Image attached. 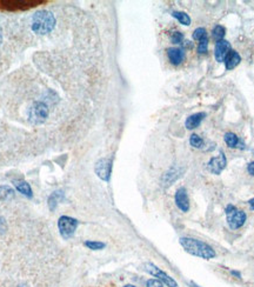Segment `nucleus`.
Returning a JSON list of instances; mask_svg holds the SVG:
<instances>
[{
  "instance_id": "nucleus-3",
  "label": "nucleus",
  "mask_w": 254,
  "mask_h": 287,
  "mask_svg": "<svg viewBox=\"0 0 254 287\" xmlns=\"http://www.w3.org/2000/svg\"><path fill=\"white\" fill-rule=\"evenodd\" d=\"M226 219H227L228 226L232 230H238L245 225L247 220V214L244 211L238 210L234 205H227L225 210Z\"/></svg>"
},
{
  "instance_id": "nucleus-9",
  "label": "nucleus",
  "mask_w": 254,
  "mask_h": 287,
  "mask_svg": "<svg viewBox=\"0 0 254 287\" xmlns=\"http://www.w3.org/2000/svg\"><path fill=\"white\" fill-rule=\"evenodd\" d=\"M43 2L45 1L44 0H8V1H2V4H5V8L7 9H27Z\"/></svg>"
},
{
  "instance_id": "nucleus-21",
  "label": "nucleus",
  "mask_w": 254,
  "mask_h": 287,
  "mask_svg": "<svg viewBox=\"0 0 254 287\" xmlns=\"http://www.w3.org/2000/svg\"><path fill=\"white\" fill-rule=\"evenodd\" d=\"M172 15H173V18L177 19L179 23L185 25V26H188V25H191V18H190V15L186 13V12L175 11V12H173V13H172Z\"/></svg>"
},
{
  "instance_id": "nucleus-4",
  "label": "nucleus",
  "mask_w": 254,
  "mask_h": 287,
  "mask_svg": "<svg viewBox=\"0 0 254 287\" xmlns=\"http://www.w3.org/2000/svg\"><path fill=\"white\" fill-rule=\"evenodd\" d=\"M49 106L45 103L37 102L31 106L30 112H28V118H30V121L32 124L39 125L46 121V119L49 118Z\"/></svg>"
},
{
  "instance_id": "nucleus-19",
  "label": "nucleus",
  "mask_w": 254,
  "mask_h": 287,
  "mask_svg": "<svg viewBox=\"0 0 254 287\" xmlns=\"http://www.w3.org/2000/svg\"><path fill=\"white\" fill-rule=\"evenodd\" d=\"M14 197V191L9 186H0V201H6Z\"/></svg>"
},
{
  "instance_id": "nucleus-22",
  "label": "nucleus",
  "mask_w": 254,
  "mask_h": 287,
  "mask_svg": "<svg viewBox=\"0 0 254 287\" xmlns=\"http://www.w3.org/2000/svg\"><path fill=\"white\" fill-rule=\"evenodd\" d=\"M207 37V31L205 30L203 27H199V28H196L193 32V39L194 40H198V42H202V40L206 39Z\"/></svg>"
},
{
  "instance_id": "nucleus-33",
  "label": "nucleus",
  "mask_w": 254,
  "mask_h": 287,
  "mask_svg": "<svg viewBox=\"0 0 254 287\" xmlns=\"http://www.w3.org/2000/svg\"><path fill=\"white\" fill-rule=\"evenodd\" d=\"M2 42V32H1V27H0V44Z\"/></svg>"
},
{
  "instance_id": "nucleus-25",
  "label": "nucleus",
  "mask_w": 254,
  "mask_h": 287,
  "mask_svg": "<svg viewBox=\"0 0 254 287\" xmlns=\"http://www.w3.org/2000/svg\"><path fill=\"white\" fill-rule=\"evenodd\" d=\"M85 246L86 247H89L90 250H93V251H99V250H102L103 247H105V244L102 241H86L85 242Z\"/></svg>"
},
{
  "instance_id": "nucleus-1",
  "label": "nucleus",
  "mask_w": 254,
  "mask_h": 287,
  "mask_svg": "<svg viewBox=\"0 0 254 287\" xmlns=\"http://www.w3.org/2000/svg\"><path fill=\"white\" fill-rule=\"evenodd\" d=\"M179 242H180V245L183 246V248L187 253L192 254L194 257H199L205 260L213 259L215 257V251L213 250L212 246H209L202 240L188 238V236H183V238L179 239Z\"/></svg>"
},
{
  "instance_id": "nucleus-12",
  "label": "nucleus",
  "mask_w": 254,
  "mask_h": 287,
  "mask_svg": "<svg viewBox=\"0 0 254 287\" xmlns=\"http://www.w3.org/2000/svg\"><path fill=\"white\" fill-rule=\"evenodd\" d=\"M184 170L179 169V167H172L171 170H168L167 172L162 175L161 178V184L164 187H167V186H171L174 181H177L181 175H183Z\"/></svg>"
},
{
  "instance_id": "nucleus-28",
  "label": "nucleus",
  "mask_w": 254,
  "mask_h": 287,
  "mask_svg": "<svg viewBox=\"0 0 254 287\" xmlns=\"http://www.w3.org/2000/svg\"><path fill=\"white\" fill-rule=\"evenodd\" d=\"M247 172H249L252 176H254V162L250 163L249 165H247Z\"/></svg>"
},
{
  "instance_id": "nucleus-6",
  "label": "nucleus",
  "mask_w": 254,
  "mask_h": 287,
  "mask_svg": "<svg viewBox=\"0 0 254 287\" xmlns=\"http://www.w3.org/2000/svg\"><path fill=\"white\" fill-rule=\"evenodd\" d=\"M144 270H145L147 273H150L151 276L158 278V280H160L162 284H165L167 287H178L177 282H175L172 277H169L167 273H165L164 271H161L159 267H156L154 264L146 263L144 265Z\"/></svg>"
},
{
  "instance_id": "nucleus-14",
  "label": "nucleus",
  "mask_w": 254,
  "mask_h": 287,
  "mask_svg": "<svg viewBox=\"0 0 254 287\" xmlns=\"http://www.w3.org/2000/svg\"><path fill=\"white\" fill-rule=\"evenodd\" d=\"M206 118V113L199 112V113H194V115H190L185 121V126H186L187 130H194L198 126L202 124V121Z\"/></svg>"
},
{
  "instance_id": "nucleus-11",
  "label": "nucleus",
  "mask_w": 254,
  "mask_h": 287,
  "mask_svg": "<svg viewBox=\"0 0 254 287\" xmlns=\"http://www.w3.org/2000/svg\"><path fill=\"white\" fill-rule=\"evenodd\" d=\"M174 199L179 210H181L183 212H188V210H190V199H188L186 188L185 187L179 188L177 193H175Z\"/></svg>"
},
{
  "instance_id": "nucleus-31",
  "label": "nucleus",
  "mask_w": 254,
  "mask_h": 287,
  "mask_svg": "<svg viewBox=\"0 0 254 287\" xmlns=\"http://www.w3.org/2000/svg\"><path fill=\"white\" fill-rule=\"evenodd\" d=\"M231 274L232 276H234V277H237V278H241V273L240 272H238V271H231Z\"/></svg>"
},
{
  "instance_id": "nucleus-17",
  "label": "nucleus",
  "mask_w": 254,
  "mask_h": 287,
  "mask_svg": "<svg viewBox=\"0 0 254 287\" xmlns=\"http://www.w3.org/2000/svg\"><path fill=\"white\" fill-rule=\"evenodd\" d=\"M14 186L15 188H17V191L20 192L23 195H26L27 198H32L33 197V193H32V188H31V186L28 182H26L25 180H14Z\"/></svg>"
},
{
  "instance_id": "nucleus-18",
  "label": "nucleus",
  "mask_w": 254,
  "mask_h": 287,
  "mask_svg": "<svg viewBox=\"0 0 254 287\" xmlns=\"http://www.w3.org/2000/svg\"><path fill=\"white\" fill-rule=\"evenodd\" d=\"M62 199H64V193H62V191L53 192V193L50 195V198H49L50 210L54 211L56 209V206H58V204L60 203Z\"/></svg>"
},
{
  "instance_id": "nucleus-26",
  "label": "nucleus",
  "mask_w": 254,
  "mask_h": 287,
  "mask_svg": "<svg viewBox=\"0 0 254 287\" xmlns=\"http://www.w3.org/2000/svg\"><path fill=\"white\" fill-rule=\"evenodd\" d=\"M207 49H208V38L199 42V45H198V52H199L200 55H205L207 52Z\"/></svg>"
},
{
  "instance_id": "nucleus-8",
  "label": "nucleus",
  "mask_w": 254,
  "mask_h": 287,
  "mask_svg": "<svg viewBox=\"0 0 254 287\" xmlns=\"http://www.w3.org/2000/svg\"><path fill=\"white\" fill-rule=\"evenodd\" d=\"M226 165H227V159H226L225 153L220 151L216 157L211 158L208 163H207V170L212 173V174H220L224 171Z\"/></svg>"
},
{
  "instance_id": "nucleus-10",
  "label": "nucleus",
  "mask_w": 254,
  "mask_h": 287,
  "mask_svg": "<svg viewBox=\"0 0 254 287\" xmlns=\"http://www.w3.org/2000/svg\"><path fill=\"white\" fill-rule=\"evenodd\" d=\"M232 50L231 44L227 42V40H220L215 44V49H214V57L215 60L218 62L225 61V58L227 57L228 53Z\"/></svg>"
},
{
  "instance_id": "nucleus-23",
  "label": "nucleus",
  "mask_w": 254,
  "mask_h": 287,
  "mask_svg": "<svg viewBox=\"0 0 254 287\" xmlns=\"http://www.w3.org/2000/svg\"><path fill=\"white\" fill-rule=\"evenodd\" d=\"M190 144L196 148H202L203 146V144H205V141H203V139L200 135L192 134L190 138Z\"/></svg>"
},
{
  "instance_id": "nucleus-24",
  "label": "nucleus",
  "mask_w": 254,
  "mask_h": 287,
  "mask_svg": "<svg viewBox=\"0 0 254 287\" xmlns=\"http://www.w3.org/2000/svg\"><path fill=\"white\" fill-rule=\"evenodd\" d=\"M171 42L172 44H174V45H183L184 34L179 32V31H175V32L171 34Z\"/></svg>"
},
{
  "instance_id": "nucleus-5",
  "label": "nucleus",
  "mask_w": 254,
  "mask_h": 287,
  "mask_svg": "<svg viewBox=\"0 0 254 287\" xmlns=\"http://www.w3.org/2000/svg\"><path fill=\"white\" fill-rule=\"evenodd\" d=\"M78 225H79V222L77 219L67 216H62L58 220V229L64 239H70L71 236H73Z\"/></svg>"
},
{
  "instance_id": "nucleus-34",
  "label": "nucleus",
  "mask_w": 254,
  "mask_h": 287,
  "mask_svg": "<svg viewBox=\"0 0 254 287\" xmlns=\"http://www.w3.org/2000/svg\"><path fill=\"white\" fill-rule=\"evenodd\" d=\"M124 287H136V286H133V285H125Z\"/></svg>"
},
{
  "instance_id": "nucleus-13",
  "label": "nucleus",
  "mask_w": 254,
  "mask_h": 287,
  "mask_svg": "<svg viewBox=\"0 0 254 287\" xmlns=\"http://www.w3.org/2000/svg\"><path fill=\"white\" fill-rule=\"evenodd\" d=\"M167 57L172 65H180L181 62L185 60L184 49H180V47H171V49L167 50Z\"/></svg>"
},
{
  "instance_id": "nucleus-16",
  "label": "nucleus",
  "mask_w": 254,
  "mask_h": 287,
  "mask_svg": "<svg viewBox=\"0 0 254 287\" xmlns=\"http://www.w3.org/2000/svg\"><path fill=\"white\" fill-rule=\"evenodd\" d=\"M224 140L225 143L227 144V146L231 148H241V150L245 148V145L243 141L239 139V137L235 133H232V132H227V133L225 134Z\"/></svg>"
},
{
  "instance_id": "nucleus-2",
  "label": "nucleus",
  "mask_w": 254,
  "mask_h": 287,
  "mask_svg": "<svg viewBox=\"0 0 254 287\" xmlns=\"http://www.w3.org/2000/svg\"><path fill=\"white\" fill-rule=\"evenodd\" d=\"M55 18L50 11L42 9L34 13L32 18V31L37 34H47L55 27Z\"/></svg>"
},
{
  "instance_id": "nucleus-15",
  "label": "nucleus",
  "mask_w": 254,
  "mask_h": 287,
  "mask_svg": "<svg viewBox=\"0 0 254 287\" xmlns=\"http://www.w3.org/2000/svg\"><path fill=\"white\" fill-rule=\"evenodd\" d=\"M241 61V57L239 53L237 51H233V50H231L230 53H228L227 57L225 58V66H226V70H233V68L237 67L238 65L240 64Z\"/></svg>"
},
{
  "instance_id": "nucleus-20",
  "label": "nucleus",
  "mask_w": 254,
  "mask_h": 287,
  "mask_svg": "<svg viewBox=\"0 0 254 287\" xmlns=\"http://www.w3.org/2000/svg\"><path fill=\"white\" fill-rule=\"evenodd\" d=\"M225 34H226V28L224 26H221V25H215L214 28L212 30V37L216 43L220 42V40H224Z\"/></svg>"
},
{
  "instance_id": "nucleus-32",
  "label": "nucleus",
  "mask_w": 254,
  "mask_h": 287,
  "mask_svg": "<svg viewBox=\"0 0 254 287\" xmlns=\"http://www.w3.org/2000/svg\"><path fill=\"white\" fill-rule=\"evenodd\" d=\"M249 205H250L251 210H253V211H254V198H252V199L249 200Z\"/></svg>"
},
{
  "instance_id": "nucleus-7",
  "label": "nucleus",
  "mask_w": 254,
  "mask_h": 287,
  "mask_svg": "<svg viewBox=\"0 0 254 287\" xmlns=\"http://www.w3.org/2000/svg\"><path fill=\"white\" fill-rule=\"evenodd\" d=\"M94 172L103 181H108L112 173V160L109 158H102L96 163Z\"/></svg>"
},
{
  "instance_id": "nucleus-29",
  "label": "nucleus",
  "mask_w": 254,
  "mask_h": 287,
  "mask_svg": "<svg viewBox=\"0 0 254 287\" xmlns=\"http://www.w3.org/2000/svg\"><path fill=\"white\" fill-rule=\"evenodd\" d=\"M6 230V223L4 218L0 217V233H2Z\"/></svg>"
},
{
  "instance_id": "nucleus-27",
  "label": "nucleus",
  "mask_w": 254,
  "mask_h": 287,
  "mask_svg": "<svg viewBox=\"0 0 254 287\" xmlns=\"http://www.w3.org/2000/svg\"><path fill=\"white\" fill-rule=\"evenodd\" d=\"M146 287H164V284L158 279H150L146 283Z\"/></svg>"
},
{
  "instance_id": "nucleus-30",
  "label": "nucleus",
  "mask_w": 254,
  "mask_h": 287,
  "mask_svg": "<svg viewBox=\"0 0 254 287\" xmlns=\"http://www.w3.org/2000/svg\"><path fill=\"white\" fill-rule=\"evenodd\" d=\"M193 46H194V45H193L192 42H184V43H183V47H184L185 50H188V49L192 50Z\"/></svg>"
}]
</instances>
